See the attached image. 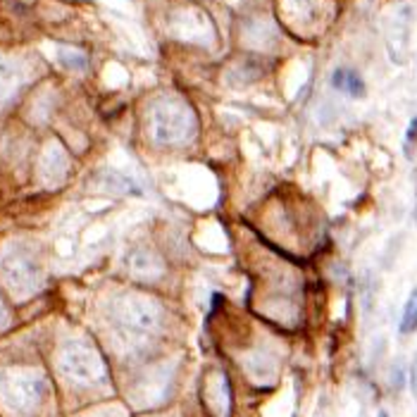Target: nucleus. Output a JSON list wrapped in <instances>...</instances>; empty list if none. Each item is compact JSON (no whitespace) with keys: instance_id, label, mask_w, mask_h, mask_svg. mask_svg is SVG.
I'll return each mask as SVG.
<instances>
[{"instance_id":"f03ea898","label":"nucleus","mask_w":417,"mask_h":417,"mask_svg":"<svg viewBox=\"0 0 417 417\" xmlns=\"http://www.w3.org/2000/svg\"><path fill=\"white\" fill-rule=\"evenodd\" d=\"M332 84H334V89L344 91V94H349L353 98H360L365 94V84H363L360 74H356L353 69H337L332 77Z\"/></svg>"},{"instance_id":"39448f33","label":"nucleus","mask_w":417,"mask_h":417,"mask_svg":"<svg viewBox=\"0 0 417 417\" xmlns=\"http://www.w3.org/2000/svg\"><path fill=\"white\" fill-rule=\"evenodd\" d=\"M379 417H389V415H386V413H379Z\"/></svg>"},{"instance_id":"f257e3e1","label":"nucleus","mask_w":417,"mask_h":417,"mask_svg":"<svg viewBox=\"0 0 417 417\" xmlns=\"http://www.w3.org/2000/svg\"><path fill=\"white\" fill-rule=\"evenodd\" d=\"M153 138L160 143H179L191 134V112L182 103L165 101L153 110L150 119Z\"/></svg>"},{"instance_id":"7ed1b4c3","label":"nucleus","mask_w":417,"mask_h":417,"mask_svg":"<svg viewBox=\"0 0 417 417\" xmlns=\"http://www.w3.org/2000/svg\"><path fill=\"white\" fill-rule=\"evenodd\" d=\"M401 334H413L417 329V288L408 296L403 305V315H401V324H398Z\"/></svg>"},{"instance_id":"20e7f679","label":"nucleus","mask_w":417,"mask_h":417,"mask_svg":"<svg viewBox=\"0 0 417 417\" xmlns=\"http://www.w3.org/2000/svg\"><path fill=\"white\" fill-rule=\"evenodd\" d=\"M410 386H413V396H415V403H417V360L413 365V372H410Z\"/></svg>"}]
</instances>
